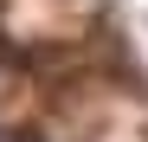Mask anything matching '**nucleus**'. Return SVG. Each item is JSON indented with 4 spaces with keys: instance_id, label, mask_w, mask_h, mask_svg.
Wrapping results in <instances>:
<instances>
[{
    "instance_id": "f257e3e1",
    "label": "nucleus",
    "mask_w": 148,
    "mask_h": 142,
    "mask_svg": "<svg viewBox=\"0 0 148 142\" xmlns=\"http://www.w3.org/2000/svg\"><path fill=\"white\" fill-rule=\"evenodd\" d=\"M0 142H32V136H0Z\"/></svg>"
}]
</instances>
